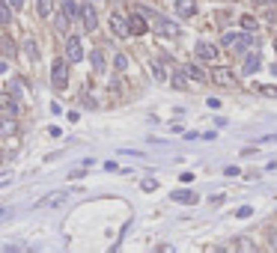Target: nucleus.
I'll return each instance as SVG.
<instances>
[{
    "mask_svg": "<svg viewBox=\"0 0 277 253\" xmlns=\"http://www.w3.org/2000/svg\"><path fill=\"white\" fill-rule=\"evenodd\" d=\"M173 87H179V90H185V87H188V72H176V75H173Z\"/></svg>",
    "mask_w": 277,
    "mask_h": 253,
    "instance_id": "nucleus-18",
    "label": "nucleus"
},
{
    "mask_svg": "<svg viewBox=\"0 0 277 253\" xmlns=\"http://www.w3.org/2000/svg\"><path fill=\"white\" fill-rule=\"evenodd\" d=\"M63 200H66V191L54 194V197H45V200H39V206H60Z\"/></svg>",
    "mask_w": 277,
    "mask_h": 253,
    "instance_id": "nucleus-17",
    "label": "nucleus"
},
{
    "mask_svg": "<svg viewBox=\"0 0 277 253\" xmlns=\"http://www.w3.org/2000/svg\"><path fill=\"white\" fill-rule=\"evenodd\" d=\"M128 21H131V33H134V36H140V33L149 30V24H146V18H143V15H131Z\"/></svg>",
    "mask_w": 277,
    "mask_h": 253,
    "instance_id": "nucleus-11",
    "label": "nucleus"
},
{
    "mask_svg": "<svg viewBox=\"0 0 277 253\" xmlns=\"http://www.w3.org/2000/svg\"><path fill=\"white\" fill-rule=\"evenodd\" d=\"M256 3H259V6H268V3H274V0H256Z\"/></svg>",
    "mask_w": 277,
    "mask_h": 253,
    "instance_id": "nucleus-27",
    "label": "nucleus"
},
{
    "mask_svg": "<svg viewBox=\"0 0 277 253\" xmlns=\"http://www.w3.org/2000/svg\"><path fill=\"white\" fill-rule=\"evenodd\" d=\"M236 215H239V218H250V215H253V209H250V206H242Z\"/></svg>",
    "mask_w": 277,
    "mask_h": 253,
    "instance_id": "nucleus-24",
    "label": "nucleus"
},
{
    "mask_svg": "<svg viewBox=\"0 0 277 253\" xmlns=\"http://www.w3.org/2000/svg\"><path fill=\"white\" fill-rule=\"evenodd\" d=\"M197 57H200V60H206V63H215L217 48H215V45H209V42H200V45H197Z\"/></svg>",
    "mask_w": 277,
    "mask_h": 253,
    "instance_id": "nucleus-7",
    "label": "nucleus"
},
{
    "mask_svg": "<svg viewBox=\"0 0 277 253\" xmlns=\"http://www.w3.org/2000/svg\"><path fill=\"white\" fill-rule=\"evenodd\" d=\"M176 12H179L182 18H191V15L197 12V3H194V0H176Z\"/></svg>",
    "mask_w": 277,
    "mask_h": 253,
    "instance_id": "nucleus-9",
    "label": "nucleus"
},
{
    "mask_svg": "<svg viewBox=\"0 0 277 253\" xmlns=\"http://www.w3.org/2000/svg\"><path fill=\"white\" fill-rule=\"evenodd\" d=\"M66 57H69L72 63H81V60H84V48H81V39H78V36H69V42H66Z\"/></svg>",
    "mask_w": 277,
    "mask_h": 253,
    "instance_id": "nucleus-3",
    "label": "nucleus"
},
{
    "mask_svg": "<svg viewBox=\"0 0 277 253\" xmlns=\"http://www.w3.org/2000/svg\"><path fill=\"white\" fill-rule=\"evenodd\" d=\"M259 66H262V57H259V54H247L245 63H242V75H247V78H250V75H256V72H259Z\"/></svg>",
    "mask_w": 277,
    "mask_h": 253,
    "instance_id": "nucleus-6",
    "label": "nucleus"
},
{
    "mask_svg": "<svg viewBox=\"0 0 277 253\" xmlns=\"http://www.w3.org/2000/svg\"><path fill=\"white\" fill-rule=\"evenodd\" d=\"M92 3H98V0H92Z\"/></svg>",
    "mask_w": 277,
    "mask_h": 253,
    "instance_id": "nucleus-31",
    "label": "nucleus"
},
{
    "mask_svg": "<svg viewBox=\"0 0 277 253\" xmlns=\"http://www.w3.org/2000/svg\"><path fill=\"white\" fill-rule=\"evenodd\" d=\"M9 93H15V98H24V95H27V87H24V84L15 78V81L9 84Z\"/></svg>",
    "mask_w": 277,
    "mask_h": 253,
    "instance_id": "nucleus-16",
    "label": "nucleus"
},
{
    "mask_svg": "<svg viewBox=\"0 0 277 253\" xmlns=\"http://www.w3.org/2000/svg\"><path fill=\"white\" fill-rule=\"evenodd\" d=\"M259 93H262V95H268V98H277V87L265 84V87H259Z\"/></svg>",
    "mask_w": 277,
    "mask_h": 253,
    "instance_id": "nucleus-22",
    "label": "nucleus"
},
{
    "mask_svg": "<svg viewBox=\"0 0 277 253\" xmlns=\"http://www.w3.org/2000/svg\"><path fill=\"white\" fill-rule=\"evenodd\" d=\"M110 33L120 36V39L131 36V21H125L123 15H110Z\"/></svg>",
    "mask_w": 277,
    "mask_h": 253,
    "instance_id": "nucleus-4",
    "label": "nucleus"
},
{
    "mask_svg": "<svg viewBox=\"0 0 277 253\" xmlns=\"http://www.w3.org/2000/svg\"><path fill=\"white\" fill-rule=\"evenodd\" d=\"M158 188V182H155V179H146V182H143V191H155Z\"/></svg>",
    "mask_w": 277,
    "mask_h": 253,
    "instance_id": "nucleus-25",
    "label": "nucleus"
},
{
    "mask_svg": "<svg viewBox=\"0 0 277 253\" xmlns=\"http://www.w3.org/2000/svg\"><path fill=\"white\" fill-rule=\"evenodd\" d=\"M274 51H277V39H274Z\"/></svg>",
    "mask_w": 277,
    "mask_h": 253,
    "instance_id": "nucleus-30",
    "label": "nucleus"
},
{
    "mask_svg": "<svg viewBox=\"0 0 277 253\" xmlns=\"http://www.w3.org/2000/svg\"><path fill=\"white\" fill-rule=\"evenodd\" d=\"M3 54H6V57H12V54H15V42H12L9 36H3Z\"/></svg>",
    "mask_w": 277,
    "mask_h": 253,
    "instance_id": "nucleus-21",
    "label": "nucleus"
},
{
    "mask_svg": "<svg viewBox=\"0 0 277 253\" xmlns=\"http://www.w3.org/2000/svg\"><path fill=\"white\" fill-rule=\"evenodd\" d=\"M81 24H84V30H95L98 27V15H95V3H84L81 6Z\"/></svg>",
    "mask_w": 277,
    "mask_h": 253,
    "instance_id": "nucleus-2",
    "label": "nucleus"
},
{
    "mask_svg": "<svg viewBox=\"0 0 277 253\" xmlns=\"http://www.w3.org/2000/svg\"><path fill=\"white\" fill-rule=\"evenodd\" d=\"M271 72H274V75H277V66H274V69H271Z\"/></svg>",
    "mask_w": 277,
    "mask_h": 253,
    "instance_id": "nucleus-29",
    "label": "nucleus"
},
{
    "mask_svg": "<svg viewBox=\"0 0 277 253\" xmlns=\"http://www.w3.org/2000/svg\"><path fill=\"white\" fill-rule=\"evenodd\" d=\"M36 12H39L42 18H48V15L54 12V0H36Z\"/></svg>",
    "mask_w": 277,
    "mask_h": 253,
    "instance_id": "nucleus-14",
    "label": "nucleus"
},
{
    "mask_svg": "<svg viewBox=\"0 0 277 253\" xmlns=\"http://www.w3.org/2000/svg\"><path fill=\"white\" fill-rule=\"evenodd\" d=\"M170 200H173V203H191V206H194V203H197V194H194V191H173Z\"/></svg>",
    "mask_w": 277,
    "mask_h": 253,
    "instance_id": "nucleus-10",
    "label": "nucleus"
},
{
    "mask_svg": "<svg viewBox=\"0 0 277 253\" xmlns=\"http://www.w3.org/2000/svg\"><path fill=\"white\" fill-rule=\"evenodd\" d=\"M12 131H15V116L6 113V116H3V137H9Z\"/></svg>",
    "mask_w": 277,
    "mask_h": 253,
    "instance_id": "nucleus-19",
    "label": "nucleus"
},
{
    "mask_svg": "<svg viewBox=\"0 0 277 253\" xmlns=\"http://www.w3.org/2000/svg\"><path fill=\"white\" fill-rule=\"evenodd\" d=\"M9 6H12V9H21V6H24V0H9Z\"/></svg>",
    "mask_w": 277,
    "mask_h": 253,
    "instance_id": "nucleus-26",
    "label": "nucleus"
},
{
    "mask_svg": "<svg viewBox=\"0 0 277 253\" xmlns=\"http://www.w3.org/2000/svg\"><path fill=\"white\" fill-rule=\"evenodd\" d=\"M250 45H253V39H250V33H239V36H236V42H233V51H236V54H247V48H250Z\"/></svg>",
    "mask_w": 277,
    "mask_h": 253,
    "instance_id": "nucleus-8",
    "label": "nucleus"
},
{
    "mask_svg": "<svg viewBox=\"0 0 277 253\" xmlns=\"http://www.w3.org/2000/svg\"><path fill=\"white\" fill-rule=\"evenodd\" d=\"M63 15H66V18H81L78 3H75V0H63Z\"/></svg>",
    "mask_w": 277,
    "mask_h": 253,
    "instance_id": "nucleus-12",
    "label": "nucleus"
},
{
    "mask_svg": "<svg viewBox=\"0 0 277 253\" xmlns=\"http://www.w3.org/2000/svg\"><path fill=\"white\" fill-rule=\"evenodd\" d=\"M114 63H117L120 72H125V69H128V57H125V54H117V60H114Z\"/></svg>",
    "mask_w": 277,
    "mask_h": 253,
    "instance_id": "nucleus-23",
    "label": "nucleus"
},
{
    "mask_svg": "<svg viewBox=\"0 0 277 253\" xmlns=\"http://www.w3.org/2000/svg\"><path fill=\"white\" fill-rule=\"evenodd\" d=\"M239 24H242V30H247V33L259 30V21H256L253 15H242V21H239Z\"/></svg>",
    "mask_w": 277,
    "mask_h": 253,
    "instance_id": "nucleus-15",
    "label": "nucleus"
},
{
    "mask_svg": "<svg viewBox=\"0 0 277 253\" xmlns=\"http://www.w3.org/2000/svg\"><path fill=\"white\" fill-rule=\"evenodd\" d=\"M271 247L277 250V235H271Z\"/></svg>",
    "mask_w": 277,
    "mask_h": 253,
    "instance_id": "nucleus-28",
    "label": "nucleus"
},
{
    "mask_svg": "<svg viewBox=\"0 0 277 253\" xmlns=\"http://www.w3.org/2000/svg\"><path fill=\"white\" fill-rule=\"evenodd\" d=\"M92 69H95V72H104V57H101V54H98V51H92Z\"/></svg>",
    "mask_w": 277,
    "mask_h": 253,
    "instance_id": "nucleus-20",
    "label": "nucleus"
},
{
    "mask_svg": "<svg viewBox=\"0 0 277 253\" xmlns=\"http://www.w3.org/2000/svg\"><path fill=\"white\" fill-rule=\"evenodd\" d=\"M185 72H188V78H194V81H200V84H203V81H209V78H206V72H203L200 66H194V63L185 66Z\"/></svg>",
    "mask_w": 277,
    "mask_h": 253,
    "instance_id": "nucleus-13",
    "label": "nucleus"
},
{
    "mask_svg": "<svg viewBox=\"0 0 277 253\" xmlns=\"http://www.w3.org/2000/svg\"><path fill=\"white\" fill-rule=\"evenodd\" d=\"M51 81H54V87H57V90H66V87H69L66 60H54V66H51Z\"/></svg>",
    "mask_w": 277,
    "mask_h": 253,
    "instance_id": "nucleus-1",
    "label": "nucleus"
},
{
    "mask_svg": "<svg viewBox=\"0 0 277 253\" xmlns=\"http://www.w3.org/2000/svg\"><path fill=\"white\" fill-rule=\"evenodd\" d=\"M212 81H215V84H220V87H233V84H236V75H233L230 69L217 66L215 72H212Z\"/></svg>",
    "mask_w": 277,
    "mask_h": 253,
    "instance_id": "nucleus-5",
    "label": "nucleus"
}]
</instances>
